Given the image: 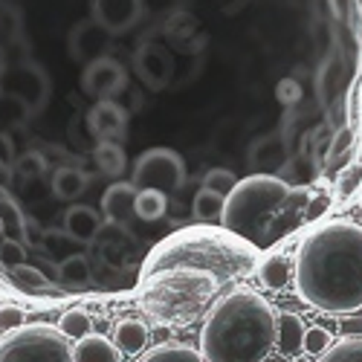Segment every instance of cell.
<instances>
[{
	"instance_id": "6da1fadb",
	"label": "cell",
	"mask_w": 362,
	"mask_h": 362,
	"mask_svg": "<svg viewBox=\"0 0 362 362\" xmlns=\"http://www.w3.org/2000/svg\"><path fill=\"white\" fill-rule=\"evenodd\" d=\"M293 279L298 298L322 313L362 310V226L354 221L313 226L296 250Z\"/></svg>"
},
{
	"instance_id": "7a4b0ae2",
	"label": "cell",
	"mask_w": 362,
	"mask_h": 362,
	"mask_svg": "<svg viewBox=\"0 0 362 362\" xmlns=\"http://www.w3.org/2000/svg\"><path fill=\"white\" fill-rule=\"evenodd\" d=\"M313 189L290 186L273 174H250L223 203L221 223L232 235L250 240L255 250H267L305 223Z\"/></svg>"
},
{
	"instance_id": "3957f363",
	"label": "cell",
	"mask_w": 362,
	"mask_h": 362,
	"mask_svg": "<svg viewBox=\"0 0 362 362\" xmlns=\"http://www.w3.org/2000/svg\"><path fill=\"white\" fill-rule=\"evenodd\" d=\"M279 310L255 290H232L206 313L200 354L206 362H264L276 348Z\"/></svg>"
},
{
	"instance_id": "277c9868",
	"label": "cell",
	"mask_w": 362,
	"mask_h": 362,
	"mask_svg": "<svg viewBox=\"0 0 362 362\" xmlns=\"http://www.w3.org/2000/svg\"><path fill=\"white\" fill-rule=\"evenodd\" d=\"M261 250H255L250 240L232 235L229 229L218 226H189L168 235L165 240L148 252L142 264V281L165 273V269H197L218 279V284L250 279L258 273Z\"/></svg>"
},
{
	"instance_id": "5b68a950",
	"label": "cell",
	"mask_w": 362,
	"mask_h": 362,
	"mask_svg": "<svg viewBox=\"0 0 362 362\" xmlns=\"http://www.w3.org/2000/svg\"><path fill=\"white\" fill-rule=\"evenodd\" d=\"M221 290L218 279L197 269H165L142 281V310L165 325V327H183L192 325L206 305Z\"/></svg>"
},
{
	"instance_id": "8992f818",
	"label": "cell",
	"mask_w": 362,
	"mask_h": 362,
	"mask_svg": "<svg viewBox=\"0 0 362 362\" xmlns=\"http://www.w3.org/2000/svg\"><path fill=\"white\" fill-rule=\"evenodd\" d=\"M0 362H73V345L58 327L35 322L0 337Z\"/></svg>"
},
{
	"instance_id": "52a82bcc",
	"label": "cell",
	"mask_w": 362,
	"mask_h": 362,
	"mask_svg": "<svg viewBox=\"0 0 362 362\" xmlns=\"http://www.w3.org/2000/svg\"><path fill=\"white\" fill-rule=\"evenodd\" d=\"M131 186L136 192H163L177 194L186 186V163L171 148H151L134 163Z\"/></svg>"
},
{
	"instance_id": "ba28073f",
	"label": "cell",
	"mask_w": 362,
	"mask_h": 362,
	"mask_svg": "<svg viewBox=\"0 0 362 362\" xmlns=\"http://www.w3.org/2000/svg\"><path fill=\"white\" fill-rule=\"evenodd\" d=\"M81 87H84V93L96 96L99 102H107L128 87V73L113 55H107V58H99V62L84 67Z\"/></svg>"
},
{
	"instance_id": "9c48e42d",
	"label": "cell",
	"mask_w": 362,
	"mask_h": 362,
	"mask_svg": "<svg viewBox=\"0 0 362 362\" xmlns=\"http://www.w3.org/2000/svg\"><path fill=\"white\" fill-rule=\"evenodd\" d=\"M4 93H12L18 96L21 102H26V107L38 113L44 105H47V96H49V81L44 76L41 67L35 64H21L15 70L6 73L4 78Z\"/></svg>"
},
{
	"instance_id": "30bf717a",
	"label": "cell",
	"mask_w": 362,
	"mask_h": 362,
	"mask_svg": "<svg viewBox=\"0 0 362 362\" xmlns=\"http://www.w3.org/2000/svg\"><path fill=\"white\" fill-rule=\"evenodd\" d=\"M87 128L96 142H122L128 134V110L113 99L96 102L87 113Z\"/></svg>"
},
{
	"instance_id": "8fae6325",
	"label": "cell",
	"mask_w": 362,
	"mask_h": 362,
	"mask_svg": "<svg viewBox=\"0 0 362 362\" xmlns=\"http://www.w3.org/2000/svg\"><path fill=\"white\" fill-rule=\"evenodd\" d=\"M110 49V33L96 23V21H81L73 26L70 33V55L76 58L78 64H93L99 58H107Z\"/></svg>"
},
{
	"instance_id": "7c38bea8",
	"label": "cell",
	"mask_w": 362,
	"mask_h": 362,
	"mask_svg": "<svg viewBox=\"0 0 362 362\" xmlns=\"http://www.w3.org/2000/svg\"><path fill=\"white\" fill-rule=\"evenodd\" d=\"M134 67H136V76L148 87L163 90L174 76V58L160 44H142L136 49V55H134Z\"/></svg>"
},
{
	"instance_id": "4fadbf2b",
	"label": "cell",
	"mask_w": 362,
	"mask_h": 362,
	"mask_svg": "<svg viewBox=\"0 0 362 362\" xmlns=\"http://www.w3.org/2000/svg\"><path fill=\"white\" fill-rule=\"evenodd\" d=\"M142 18V0H93V21L110 35L128 33Z\"/></svg>"
},
{
	"instance_id": "5bb4252c",
	"label": "cell",
	"mask_w": 362,
	"mask_h": 362,
	"mask_svg": "<svg viewBox=\"0 0 362 362\" xmlns=\"http://www.w3.org/2000/svg\"><path fill=\"white\" fill-rule=\"evenodd\" d=\"M136 189L131 183H113L107 186V192L102 194V218L110 223V226H119V229H131V221L136 218Z\"/></svg>"
},
{
	"instance_id": "9a60e30c",
	"label": "cell",
	"mask_w": 362,
	"mask_h": 362,
	"mask_svg": "<svg viewBox=\"0 0 362 362\" xmlns=\"http://www.w3.org/2000/svg\"><path fill=\"white\" fill-rule=\"evenodd\" d=\"M250 163H252L255 174H273V177H279L287 168V163H290V148H287V142L279 134L261 136L250 148Z\"/></svg>"
},
{
	"instance_id": "2e32d148",
	"label": "cell",
	"mask_w": 362,
	"mask_h": 362,
	"mask_svg": "<svg viewBox=\"0 0 362 362\" xmlns=\"http://www.w3.org/2000/svg\"><path fill=\"white\" fill-rule=\"evenodd\" d=\"M305 334L308 327L296 313L281 310L279 313V325H276V348L284 359H296L298 354H305Z\"/></svg>"
},
{
	"instance_id": "e0dca14e",
	"label": "cell",
	"mask_w": 362,
	"mask_h": 362,
	"mask_svg": "<svg viewBox=\"0 0 362 362\" xmlns=\"http://www.w3.org/2000/svg\"><path fill=\"white\" fill-rule=\"evenodd\" d=\"M102 226H105L102 215L90 206H70L67 215H64V229L78 240L81 247L93 244V240L102 235Z\"/></svg>"
},
{
	"instance_id": "ac0fdd59",
	"label": "cell",
	"mask_w": 362,
	"mask_h": 362,
	"mask_svg": "<svg viewBox=\"0 0 362 362\" xmlns=\"http://www.w3.org/2000/svg\"><path fill=\"white\" fill-rule=\"evenodd\" d=\"M73 362H122V354L107 337L90 334L73 345Z\"/></svg>"
},
{
	"instance_id": "d6986e66",
	"label": "cell",
	"mask_w": 362,
	"mask_h": 362,
	"mask_svg": "<svg viewBox=\"0 0 362 362\" xmlns=\"http://www.w3.org/2000/svg\"><path fill=\"white\" fill-rule=\"evenodd\" d=\"M41 250L47 252V258H52V261H67L70 255H78L81 252V244L78 240L67 232V229H58V226H52V229H44V235H41Z\"/></svg>"
},
{
	"instance_id": "ffe728a7",
	"label": "cell",
	"mask_w": 362,
	"mask_h": 362,
	"mask_svg": "<svg viewBox=\"0 0 362 362\" xmlns=\"http://www.w3.org/2000/svg\"><path fill=\"white\" fill-rule=\"evenodd\" d=\"M258 279L267 290H284L293 279V264L287 255H267L258 264Z\"/></svg>"
},
{
	"instance_id": "44dd1931",
	"label": "cell",
	"mask_w": 362,
	"mask_h": 362,
	"mask_svg": "<svg viewBox=\"0 0 362 362\" xmlns=\"http://www.w3.org/2000/svg\"><path fill=\"white\" fill-rule=\"evenodd\" d=\"M113 345L119 348V354H139L148 345V327L139 319H122L113 330Z\"/></svg>"
},
{
	"instance_id": "7402d4cb",
	"label": "cell",
	"mask_w": 362,
	"mask_h": 362,
	"mask_svg": "<svg viewBox=\"0 0 362 362\" xmlns=\"http://www.w3.org/2000/svg\"><path fill=\"white\" fill-rule=\"evenodd\" d=\"M90 180L84 177V171L73 168V165H62V168H55L52 174V194L58 200H76L78 194H84Z\"/></svg>"
},
{
	"instance_id": "603a6c76",
	"label": "cell",
	"mask_w": 362,
	"mask_h": 362,
	"mask_svg": "<svg viewBox=\"0 0 362 362\" xmlns=\"http://www.w3.org/2000/svg\"><path fill=\"white\" fill-rule=\"evenodd\" d=\"M351 157H354V128L351 125H342L334 139H330V148H327V168L330 171H342L345 165H351Z\"/></svg>"
},
{
	"instance_id": "cb8c5ba5",
	"label": "cell",
	"mask_w": 362,
	"mask_h": 362,
	"mask_svg": "<svg viewBox=\"0 0 362 362\" xmlns=\"http://www.w3.org/2000/svg\"><path fill=\"white\" fill-rule=\"evenodd\" d=\"M93 160L99 165L102 174L107 177H119L128 165V157H125V148L119 142H96L93 148Z\"/></svg>"
},
{
	"instance_id": "d4e9b609",
	"label": "cell",
	"mask_w": 362,
	"mask_h": 362,
	"mask_svg": "<svg viewBox=\"0 0 362 362\" xmlns=\"http://www.w3.org/2000/svg\"><path fill=\"white\" fill-rule=\"evenodd\" d=\"M26 215L21 212V206L9 197V194H0V223H4V229H6V238H12V240H26Z\"/></svg>"
},
{
	"instance_id": "484cf974",
	"label": "cell",
	"mask_w": 362,
	"mask_h": 362,
	"mask_svg": "<svg viewBox=\"0 0 362 362\" xmlns=\"http://www.w3.org/2000/svg\"><path fill=\"white\" fill-rule=\"evenodd\" d=\"M9 279L15 281L18 290L23 293H47L52 287V281L41 273V269L35 264H21V267H12L9 269Z\"/></svg>"
},
{
	"instance_id": "4316f807",
	"label": "cell",
	"mask_w": 362,
	"mask_h": 362,
	"mask_svg": "<svg viewBox=\"0 0 362 362\" xmlns=\"http://www.w3.org/2000/svg\"><path fill=\"white\" fill-rule=\"evenodd\" d=\"M223 203H226V197L209 192V189H200V192L194 194V203H192V215H194L200 223H215V221H221V215H223Z\"/></svg>"
},
{
	"instance_id": "83f0119b",
	"label": "cell",
	"mask_w": 362,
	"mask_h": 362,
	"mask_svg": "<svg viewBox=\"0 0 362 362\" xmlns=\"http://www.w3.org/2000/svg\"><path fill=\"white\" fill-rule=\"evenodd\" d=\"M134 209L142 223H154V221H163L165 209H168V197L163 192H136Z\"/></svg>"
},
{
	"instance_id": "f1b7e54d",
	"label": "cell",
	"mask_w": 362,
	"mask_h": 362,
	"mask_svg": "<svg viewBox=\"0 0 362 362\" xmlns=\"http://www.w3.org/2000/svg\"><path fill=\"white\" fill-rule=\"evenodd\" d=\"M139 362H206L200 351L189 345H157L154 351H148Z\"/></svg>"
},
{
	"instance_id": "f546056e",
	"label": "cell",
	"mask_w": 362,
	"mask_h": 362,
	"mask_svg": "<svg viewBox=\"0 0 362 362\" xmlns=\"http://www.w3.org/2000/svg\"><path fill=\"white\" fill-rule=\"evenodd\" d=\"M90 276H93V273H90V258H87L84 252L70 255L67 261L58 264V281H64V284H70V287L87 284Z\"/></svg>"
},
{
	"instance_id": "4dcf8cb0",
	"label": "cell",
	"mask_w": 362,
	"mask_h": 362,
	"mask_svg": "<svg viewBox=\"0 0 362 362\" xmlns=\"http://www.w3.org/2000/svg\"><path fill=\"white\" fill-rule=\"evenodd\" d=\"M58 330L67 337V339H84V337H90L93 334V319H90V313L87 310H67L64 316H62V322H58Z\"/></svg>"
},
{
	"instance_id": "1f68e13d",
	"label": "cell",
	"mask_w": 362,
	"mask_h": 362,
	"mask_svg": "<svg viewBox=\"0 0 362 362\" xmlns=\"http://www.w3.org/2000/svg\"><path fill=\"white\" fill-rule=\"evenodd\" d=\"M316 362H362V337L334 342Z\"/></svg>"
},
{
	"instance_id": "d6a6232c",
	"label": "cell",
	"mask_w": 362,
	"mask_h": 362,
	"mask_svg": "<svg viewBox=\"0 0 362 362\" xmlns=\"http://www.w3.org/2000/svg\"><path fill=\"white\" fill-rule=\"evenodd\" d=\"M235 186H238V177H235L229 168H209V171L203 174V189L215 192V194H221V197H229Z\"/></svg>"
},
{
	"instance_id": "836d02e7",
	"label": "cell",
	"mask_w": 362,
	"mask_h": 362,
	"mask_svg": "<svg viewBox=\"0 0 362 362\" xmlns=\"http://www.w3.org/2000/svg\"><path fill=\"white\" fill-rule=\"evenodd\" d=\"M21 180H38L44 171H47V157L38 154V151H26L15 160V168H12Z\"/></svg>"
},
{
	"instance_id": "e575fe53",
	"label": "cell",
	"mask_w": 362,
	"mask_h": 362,
	"mask_svg": "<svg viewBox=\"0 0 362 362\" xmlns=\"http://www.w3.org/2000/svg\"><path fill=\"white\" fill-rule=\"evenodd\" d=\"M359 189H362V165H359V163H351V165H345V168L337 174V197L348 200V197H354Z\"/></svg>"
},
{
	"instance_id": "d590c367",
	"label": "cell",
	"mask_w": 362,
	"mask_h": 362,
	"mask_svg": "<svg viewBox=\"0 0 362 362\" xmlns=\"http://www.w3.org/2000/svg\"><path fill=\"white\" fill-rule=\"evenodd\" d=\"M29 116H33V110L26 107V102H21V99L12 96V93L0 96V119H4V122H9V125H23Z\"/></svg>"
},
{
	"instance_id": "8d00e7d4",
	"label": "cell",
	"mask_w": 362,
	"mask_h": 362,
	"mask_svg": "<svg viewBox=\"0 0 362 362\" xmlns=\"http://www.w3.org/2000/svg\"><path fill=\"white\" fill-rule=\"evenodd\" d=\"M330 345H334V337H330V330H325V327H308V334H305V354H310V356H322Z\"/></svg>"
},
{
	"instance_id": "74e56055",
	"label": "cell",
	"mask_w": 362,
	"mask_h": 362,
	"mask_svg": "<svg viewBox=\"0 0 362 362\" xmlns=\"http://www.w3.org/2000/svg\"><path fill=\"white\" fill-rule=\"evenodd\" d=\"M0 264H4L6 269L26 264V244L6 238V240H4V247H0Z\"/></svg>"
},
{
	"instance_id": "f35d334b",
	"label": "cell",
	"mask_w": 362,
	"mask_h": 362,
	"mask_svg": "<svg viewBox=\"0 0 362 362\" xmlns=\"http://www.w3.org/2000/svg\"><path fill=\"white\" fill-rule=\"evenodd\" d=\"M26 325V313H23V308H18V305H4L0 308V334H12V330H18V327H23Z\"/></svg>"
},
{
	"instance_id": "ab89813d",
	"label": "cell",
	"mask_w": 362,
	"mask_h": 362,
	"mask_svg": "<svg viewBox=\"0 0 362 362\" xmlns=\"http://www.w3.org/2000/svg\"><path fill=\"white\" fill-rule=\"evenodd\" d=\"M330 209V194L325 192V189H319V192H313L310 194V203H308V215H305V223H310V221H319L325 212Z\"/></svg>"
},
{
	"instance_id": "60d3db41",
	"label": "cell",
	"mask_w": 362,
	"mask_h": 362,
	"mask_svg": "<svg viewBox=\"0 0 362 362\" xmlns=\"http://www.w3.org/2000/svg\"><path fill=\"white\" fill-rule=\"evenodd\" d=\"M0 168H15V145L9 134H0Z\"/></svg>"
},
{
	"instance_id": "b9f144b4",
	"label": "cell",
	"mask_w": 362,
	"mask_h": 362,
	"mask_svg": "<svg viewBox=\"0 0 362 362\" xmlns=\"http://www.w3.org/2000/svg\"><path fill=\"white\" fill-rule=\"evenodd\" d=\"M339 330H342V337L345 339H359L362 337V319L359 316H342L339 319Z\"/></svg>"
},
{
	"instance_id": "7bdbcfd3",
	"label": "cell",
	"mask_w": 362,
	"mask_h": 362,
	"mask_svg": "<svg viewBox=\"0 0 362 362\" xmlns=\"http://www.w3.org/2000/svg\"><path fill=\"white\" fill-rule=\"evenodd\" d=\"M298 96H301V90H298V84H296L293 78H284V81L279 84V99H281L284 105L298 102Z\"/></svg>"
},
{
	"instance_id": "ee69618b",
	"label": "cell",
	"mask_w": 362,
	"mask_h": 362,
	"mask_svg": "<svg viewBox=\"0 0 362 362\" xmlns=\"http://www.w3.org/2000/svg\"><path fill=\"white\" fill-rule=\"evenodd\" d=\"M264 362H290V359H284L281 354H269V356H267Z\"/></svg>"
},
{
	"instance_id": "f6af8a7d",
	"label": "cell",
	"mask_w": 362,
	"mask_h": 362,
	"mask_svg": "<svg viewBox=\"0 0 362 362\" xmlns=\"http://www.w3.org/2000/svg\"><path fill=\"white\" fill-rule=\"evenodd\" d=\"M4 240H6V229H4V223H0V247H4Z\"/></svg>"
}]
</instances>
